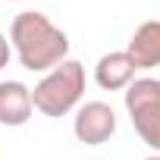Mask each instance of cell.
Instances as JSON below:
<instances>
[{
    "label": "cell",
    "instance_id": "obj_1",
    "mask_svg": "<svg viewBox=\"0 0 160 160\" xmlns=\"http://www.w3.org/2000/svg\"><path fill=\"white\" fill-rule=\"evenodd\" d=\"M10 50L16 53L19 66L28 72H50L63 60H69V38L63 28H57L44 13L25 10L13 16L10 25Z\"/></svg>",
    "mask_w": 160,
    "mask_h": 160
},
{
    "label": "cell",
    "instance_id": "obj_2",
    "mask_svg": "<svg viewBox=\"0 0 160 160\" xmlns=\"http://www.w3.org/2000/svg\"><path fill=\"white\" fill-rule=\"evenodd\" d=\"M85 94V66L78 60H63L50 72L41 75V82L32 88V107L50 119H60L82 104Z\"/></svg>",
    "mask_w": 160,
    "mask_h": 160
},
{
    "label": "cell",
    "instance_id": "obj_3",
    "mask_svg": "<svg viewBox=\"0 0 160 160\" xmlns=\"http://www.w3.org/2000/svg\"><path fill=\"white\" fill-rule=\"evenodd\" d=\"M122 91H126V110L135 132L157 154L160 151V82L144 75V78H132Z\"/></svg>",
    "mask_w": 160,
    "mask_h": 160
},
{
    "label": "cell",
    "instance_id": "obj_4",
    "mask_svg": "<svg viewBox=\"0 0 160 160\" xmlns=\"http://www.w3.org/2000/svg\"><path fill=\"white\" fill-rule=\"evenodd\" d=\"M72 132L82 144H104L116 135V113L110 104L104 101H88L75 110V119H72Z\"/></svg>",
    "mask_w": 160,
    "mask_h": 160
},
{
    "label": "cell",
    "instance_id": "obj_5",
    "mask_svg": "<svg viewBox=\"0 0 160 160\" xmlns=\"http://www.w3.org/2000/svg\"><path fill=\"white\" fill-rule=\"evenodd\" d=\"M32 88L10 78L0 82V126H25L32 119Z\"/></svg>",
    "mask_w": 160,
    "mask_h": 160
},
{
    "label": "cell",
    "instance_id": "obj_6",
    "mask_svg": "<svg viewBox=\"0 0 160 160\" xmlns=\"http://www.w3.org/2000/svg\"><path fill=\"white\" fill-rule=\"evenodd\" d=\"M126 57L135 69H154L160 63V22L148 19L135 28V35L126 44Z\"/></svg>",
    "mask_w": 160,
    "mask_h": 160
},
{
    "label": "cell",
    "instance_id": "obj_7",
    "mask_svg": "<svg viewBox=\"0 0 160 160\" xmlns=\"http://www.w3.org/2000/svg\"><path fill=\"white\" fill-rule=\"evenodd\" d=\"M135 66H132V60L126 57V50H110V53H104L101 60H98V66H94V82L104 88V91H122L132 78H135Z\"/></svg>",
    "mask_w": 160,
    "mask_h": 160
},
{
    "label": "cell",
    "instance_id": "obj_8",
    "mask_svg": "<svg viewBox=\"0 0 160 160\" xmlns=\"http://www.w3.org/2000/svg\"><path fill=\"white\" fill-rule=\"evenodd\" d=\"M10 63V41H7V35L0 32V69H3Z\"/></svg>",
    "mask_w": 160,
    "mask_h": 160
},
{
    "label": "cell",
    "instance_id": "obj_9",
    "mask_svg": "<svg viewBox=\"0 0 160 160\" xmlns=\"http://www.w3.org/2000/svg\"><path fill=\"white\" fill-rule=\"evenodd\" d=\"M144 160H160V154H148V157H144Z\"/></svg>",
    "mask_w": 160,
    "mask_h": 160
}]
</instances>
